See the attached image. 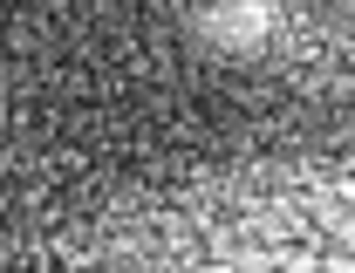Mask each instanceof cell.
Returning a JSON list of instances; mask_svg holds the SVG:
<instances>
[{"mask_svg":"<svg viewBox=\"0 0 355 273\" xmlns=\"http://www.w3.org/2000/svg\"><path fill=\"white\" fill-rule=\"evenodd\" d=\"M273 28H280L273 0H205V14H198V35L219 48H260Z\"/></svg>","mask_w":355,"mask_h":273,"instance_id":"1","label":"cell"}]
</instances>
